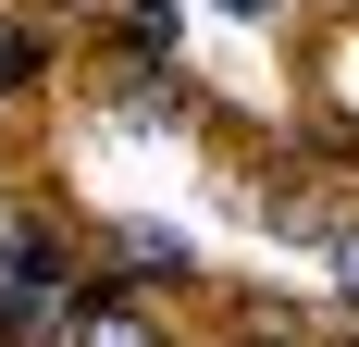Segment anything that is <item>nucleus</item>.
<instances>
[{"label":"nucleus","mask_w":359,"mask_h":347,"mask_svg":"<svg viewBox=\"0 0 359 347\" xmlns=\"http://www.w3.org/2000/svg\"><path fill=\"white\" fill-rule=\"evenodd\" d=\"M62 347H161V322H149L124 285H74L62 298Z\"/></svg>","instance_id":"1"},{"label":"nucleus","mask_w":359,"mask_h":347,"mask_svg":"<svg viewBox=\"0 0 359 347\" xmlns=\"http://www.w3.org/2000/svg\"><path fill=\"white\" fill-rule=\"evenodd\" d=\"M323 248H334V285H347V310H359V211H334V236H323Z\"/></svg>","instance_id":"2"},{"label":"nucleus","mask_w":359,"mask_h":347,"mask_svg":"<svg viewBox=\"0 0 359 347\" xmlns=\"http://www.w3.org/2000/svg\"><path fill=\"white\" fill-rule=\"evenodd\" d=\"M211 13H236V25H273V0H211Z\"/></svg>","instance_id":"3"}]
</instances>
